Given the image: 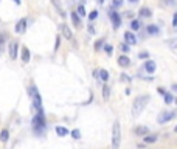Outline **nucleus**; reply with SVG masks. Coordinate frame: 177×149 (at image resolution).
Returning <instances> with one entry per match:
<instances>
[{"mask_svg":"<svg viewBox=\"0 0 177 149\" xmlns=\"http://www.w3.org/2000/svg\"><path fill=\"white\" fill-rule=\"evenodd\" d=\"M112 5H113V8H120L123 5V0H112Z\"/></svg>","mask_w":177,"mask_h":149,"instance_id":"473e14b6","label":"nucleus"},{"mask_svg":"<svg viewBox=\"0 0 177 149\" xmlns=\"http://www.w3.org/2000/svg\"><path fill=\"white\" fill-rule=\"evenodd\" d=\"M33 126H34V130L37 129H44L45 128V120H44V113H37L34 118H33Z\"/></svg>","mask_w":177,"mask_h":149,"instance_id":"20e7f679","label":"nucleus"},{"mask_svg":"<svg viewBox=\"0 0 177 149\" xmlns=\"http://www.w3.org/2000/svg\"><path fill=\"white\" fill-rule=\"evenodd\" d=\"M20 58H22V62H24V64H28V62H30L31 54H30V50L26 48V47H22V50H20Z\"/></svg>","mask_w":177,"mask_h":149,"instance_id":"9d476101","label":"nucleus"},{"mask_svg":"<svg viewBox=\"0 0 177 149\" xmlns=\"http://www.w3.org/2000/svg\"><path fill=\"white\" fill-rule=\"evenodd\" d=\"M121 143V126L120 121H115L112 128V149H120Z\"/></svg>","mask_w":177,"mask_h":149,"instance_id":"f03ea898","label":"nucleus"},{"mask_svg":"<svg viewBox=\"0 0 177 149\" xmlns=\"http://www.w3.org/2000/svg\"><path fill=\"white\" fill-rule=\"evenodd\" d=\"M157 138H158V137L156 134H148V135H145V138H143V140H145V143H156Z\"/></svg>","mask_w":177,"mask_h":149,"instance_id":"6ab92c4d","label":"nucleus"},{"mask_svg":"<svg viewBox=\"0 0 177 149\" xmlns=\"http://www.w3.org/2000/svg\"><path fill=\"white\" fill-rule=\"evenodd\" d=\"M174 99H176V104H177V98H174Z\"/></svg>","mask_w":177,"mask_h":149,"instance_id":"37998d69","label":"nucleus"},{"mask_svg":"<svg viewBox=\"0 0 177 149\" xmlns=\"http://www.w3.org/2000/svg\"><path fill=\"white\" fill-rule=\"evenodd\" d=\"M61 31H62V36L65 37V39H69V41L73 39V33H71V30L69 28V25L62 24V25H61Z\"/></svg>","mask_w":177,"mask_h":149,"instance_id":"1a4fd4ad","label":"nucleus"},{"mask_svg":"<svg viewBox=\"0 0 177 149\" xmlns=\"http://www.w3.org/2000/svg\"><path fill=\"white\" fill-rule=\"evenodd\" d=\"M174 132H177V126H176V128H174Z\"/></svg>","mask_w":177,"mask_h":149,"instance_id":"79ce46f5","label":"nucleus"},{"mask_svg":"<svg viewBox=\"0 0 177 149\" xmlns=\"http://www.w3.org/2000/svg\"><path fill=\"white\" fill-rule=\"evenodd\" d=\"M173 101H174L173 95H171V93H165V103L169 104V103H173Z\"/></svg>","mask_w":177,"mask_h":149,"instance_id":"2f4dec72","label":"nucleus"},{"mask_svg":"<svg viewBox=\"0 0 177 149\" xmlns=\"http://www.w3.org/2000/svg\"><path fill=\"white\" fill-rule=\"evenodd\" d=\"M16 33L17 34H24V33L26 31V19H20L17 24H16Z\"/></svg>","mask_w":177,"mask_h":149,"instance_id":"6e6552de","label":"nucleus"},{"mask_svg":"<svg viewBox=\"0 0 177 149\" xmlns=\"http://www.w3.org/2000/svg\"><path fill=\"white\" fill-rule=\"evenodd\" d=\"M146 31H148V34H151V36H158L160 34V28L157 25H148Z\"/></svg>","mask_w":177,"mask_h":149,"instance_id":"4468645a","label":"nucleus"},{"mask_svg":"<svg viewBox=\"0 0 177 149\" xmlns=\"http://www.w3.org/2000/svg\"><path fill=\"white\" fill-rule=\"evenodd\" d=\"M173 90H176V92H177V84H174V86H173Z\"/></svg>","mask_w":177,"mask_h":149,"instance_id":"ea45409f","label":"nucleus"},{"mask_svg":"<svg viewBox=\"0 0 177 149\" xmlns=\"http://www.w3.org/2000/svg\"><path fill=\"white\" fill-rule=\"evenodd\" d=\"M8 138H9V130L8 129H2V132H0V140L5 143V141H8Z\"/></svg>","mask_w":177,"mask_h":149,"instance_id":"412c9836","label":"nucleus"},{"mask_svg":"<svg viewBox=\"0 0 177 149\" xmlns=\"http://www.w3.org/2000/svg\"><path fill=\"white\" fill-rule=\"evenodd\" d=\"M76 13H78V16H79V17H84V16L87 14V13H86L84 5H79V6H78V9H76Z\"/></svg>","mask_w":177,"mask_h":149,"instance_id":"393cba45","label":"nucleus"},{"mask_svg":"<svg viewBox=\"0 0 177 149\" xmlns=\"http://www.w3.org/2000/svg\"><path fill=\"white\" fill-rule=\"evenodd\" d=\"M138 58H140V59H148V58H149V53L141 51V53H138Z\"/></svg>","mask_w":177,"mask_h":149,"instance_id":"72a5a7b5","label":"nucleus"},{"mask_svg":"<svg viewBox=\"0 0 177 149\" xmlns=\"http://www.w3.org/2000/svg\"><path fill=\"white\" fill-rule=\"evenodd\" d=\"M59 43H61V36L56 37V43H54V51H56V50L59 48Z\"/></svg>","mask_w":177,"mask_h":149,"instance_id":"e433bc0d","label":"nucleus"},{"mask_svg":"<svg viewBox=\"0 0 177 149\" xmlns=\"http://www.w3.org/2000/svg\"><path fill=\"white\" fill-rule=\"evenodd\" d=\"M124 43H128V45H135L137 43V37L134 33H131V31H126L124 33Z\"/></svg>","mask_w":177,"mask_h":149,"instance_id":"0eeeda50","label":"nucleus"},{"mask_svg":"<svg viewBox=\"0 0 177 149\" xmlns=\"http://www.w3.org/2000/svg\"><path fill=\"white\" fill-rule=\"evenodd\" d=\"M118 48H120V50H121V51H123V53H129V51H131L128 43H120V47H118Z\"/></svg>","mask_w":177,"mask_h":149,"instance_id":"c85d7f7f","label":"nucleus"},{"mask_svg":"<svg viewBox=\"0 0 177 149\" xmlns=\"http://www.w3.org/2000/svg\"><path fill=\"white\" fill-rule=\"evenodd\" d=\"M13 2H14L16 5H20V3H22V2H20V0H13Z\"/></svg>","mask_w":177,"mask_h":149,"instance_id":"58836bf2","label":"nucleus"},{"mask_svg":"<svg viewBox=\"0 0 177 149\" xmlns=\"http://www.w3.org/2000/svg\"><path fill=\"white\" fill-rule=\"evenodd\" d=\"M96 17H98V11H96V9H93L92 13L88 14V20H90V22H93V20H95Z\"/></svg>","mask_w":177,"mask_h":149,"instance_id":"c756f323","label":"nucleus"},{"mask_svg":"<svg viewBox=\"0 0 177 149\" xmlns=\"http://www.w3.org/2000/svg\"><path fill=\"white\" fill-rule=\"evenodd\" d=\"M109 98H110V87L107 84H104L103 86V99H104V101H107Z\"/></svg>","mask_w":177,"mask_h":149,"instance_id":"a211bd4d","label":"nucleus"},{"mask_svg":"<svg viewBox=\"0 0 177 149\" xmlns=\"http://www.w3.org/2000/svg\"><path fill=\"white\" fill-rule=\"evenodd\" d=\"M131 28L132 30H140V20H137V19H132L131 20Z\"/></svg>","mask_w":177,"mask_h":149,"instance_id":"b1692460","label":"nucleus"},{"mask_svg":"<svg viewBox=\"0 0 177 149\" xmlns=\"http://www.w3.org/2000/svg\"><path fill=\"white\" fill-rule=\"evenodd\" d=\"M87 31H88V33H90V34H95V26H93V25L90 24V25H88V26H87Z\"/></svg>","mask_w":177,"mask_h":149,"instance_id":"c9c22d12","label":"nucleus"},{"mask_svg":"<svg viewBox=\"0 0 177 149\" xmlns=\"http://www.w3.org/2000/svg\"><path fill=\"white\" fill-rule=\"evenodd\" d=\"M176 3V0H168V5H174Z\"/></svg>","mask_w":177,"mask_h":149,"instance_id":"4c0bfd02","label":"nucleus"},{"mask_svg":"<svg viewBox=\"0 0 177 149\" xmlns=\"http://www.w3.org/2000/svg\"><path fill=\"white\" fill-rule=\"evenodd\" d=\"M56 134L59 135V137H65L69 134V130H67V128H62V126H58L56 128Z\"/></svg>","mask_w":177,"mask_h":149,"instance_id":"4be33fe9","label":"nucleus"},{"mask_svg":"<svg viewBox=\"0 0 177 149\" xmlns=\"http://www.w3.org/2000/svg\"><path fill=\"white\" fill-rule=\"evenodd\" d=\"M5 41H6V34L2 33V34H0V54H2L3 50H5Z\"/></svg>","mask_w":177,"mask_h":149,"instance_id":"5701e85b","label":"nucleus"},{"mask_svg":"<svg viewBox=\"0 0 177 149\" xmlns=\"http://www.w3.org/2000/svg\"><path fill=\"white\" fill-rule=\"evenodd\" d=\"M138 14H140V17H151V16H152V11L149 9L148 6H143V8H140Z\"/></svg>","mask_w":177,"mask_h":149,"instance_id":"dca6fc26","label":"nucleus"},{"mask_svg":"<svg viewBox=\"0 0 177 149\" xmlns=\"http://www.w3.org/2000/svg\"><path fill=\"white\" fill-rule=\"evenodd\" d=\"M109 17H110V20H112L113 30H118L120 26H121V17H120V14L117 13V11H110V13H109Z\"/></svg>","mask_w":177,"mask_h":149,"instance_id":"39448f33","label":"nucleus"},{"mask_svg":"<svg viewBox=\"0 0 177 149\" xmlns=\"http://www.w3.org/2000/svg\"><path fill=\"white\" fill-rule=\"evenodd\" d=\"M98 78L99 79H101V81H104V82H106L107 79H109V71L107 70H98Z\"/></svg>","mask_w":177,"mask_h":149,"instance_id":"f3484780","label":"nucleus"},{"mask_svg":"<svg viewBox=\"0 0 177 149\" xmlns=\"http://www.w3.org/2000/svg\"><path fill=\"white\" fill-rule=\"evenodd\" d=\"M166 45H168L171 50H177V36L173 37V39H169V41H166Z\"/></svg>","mask_w":177,"mask_h":149,"instance_id":"aec40b11","label":"nucleus"},{"mask_svg":"<svg viewBox=\"0 0 177 149\" xmlns=\"http://www.w3.org/2000/svg\"><path fill=\"white\" fill-rule=\"evenodd\" d=\"M104 50H106V54H107V56H110V54L113 53V47L109 45V43H104Z\"/></svg>","mask_w":177,"mask_h":149,"instance_id":"cd10ccee","label":"nucleus"},{"mask_svg":"<svg viewBox=\"0 0 177 149\" xmlns=\"http://www.w3.org/2000/svg\"><path fill=\"white\" fill-rule=\"evenodd\" d=\"M156 68H157V65H156V62H154V61L148 59L146 62H145V70L148 71V73H154V71H156Z\"/></svg>","mask_w":177,"mask_h":149,"instance_id":"9b49d317","label":"nucleus"},{"mask_svg":"<svg viewBox=\"0 0 177 149\" xmlns=\"http://www.w3.org/2000/svg\"><path fill=\"white\" fill-rule=\"evenodd\" d=\"M71 22H73V25L76 28H81L82 24H81V17L78 16V13H71Z\"/></svg>","mask_w":177,"mask_h":149,"instance_id":"2eb2a0df","label":"nucleus"},{"mask_svg":"<svg viewBox=\"0 0 177 149\" xmlns=\"http://www.w3.org/2000/svg\"><path fill=\"white\" fill-rule=\"evenodd\" d=\"M71 137H73L75 140H79L81 138V132L78 129H75V130H71Z\"/></svg>","mask_w":177,"mask_h":149,"instance_id":"7c9ffc66","label":"nucleus"},{"mask_svg":"<svg viewBox=\"0 0 177 149\" xmlns=\"http://www.w3.org/2000/svg\"><path fill=\"white\" fill-rule=\"evenodd\" d=\"M51 2H53V5H54V6H56V9L59 11V14H61V16H65V13H64V9L61 8V5H59V2H58V0H51Z\"/></svg>","mask_w":177,"mask_h":149,"instance_id":"a878e982","label":"nucleus"},{"mask_svg":"<svg viewBox=\"0 0 177 149\" xmlns=\"http://www.w3.org/2000/svg\"><path fill=\"white\" fill-rule=\"evenodd\" d=\"M17 50H19V42L17 41H13V42L9 43V58L13 59V61L17 58Z\"/></svg>","mask_w":177,"mask_h":149,"instance_id":"423d86ee","label":"nucleus"},{"mask_svg":"<svg viewBox=\"0 0 177 149\" xmlns=\"http://www.w3.org/2000/svg\"><path fill=\"white\" fill-rule=\"evenodd\" d=\"M173 28H177V13H174L173 16Z\"/></svg>","mask_w":177,"mask_h":149,"instance_id":"f704fd0d","label":"nucleus"},{"mask_svg":"<svg viewBox=\"0 0 177 149\" xmlns=\"http://www.w3.org/2000/svg\"><path fill=\"white\" fill-rule=\"evenodd\" d=\"M129 2H131V3H137V2H138V0H129Z\"/></svg>","mask_w":177,"mask_h":149,"instance_id":"a19ab883","label":"nucleus"},{"mask_svg":"<svg viewBox=\"0 0 177 149\" xmlns=\"http://www.w3.org/2000/svg\"><path fill=\"white\" fill-rule=\"evenodd\" d=\"M135 134L138 137H145V135L149 134V129L146 128V126H137V128H135Z\"/></svg>","mask_w":177,"mask_h":149,"instance_id":"ddd939ff","label":"nucleus"},{"mask_svg":"<svg viewBox=\"0 0 177 149\" xmlns=\"http://www.w3.org/2000/svg\"><path fill=\"white\" fill-rule=\"evenodd\" d=\"M118 65H120V67H123V68L129 67V65H131V59H129L128 56H124V54H123V56H120V58H118Z\"/></svg>","mask_w":177,"mask_h":149,"instance_id":"f8f14e48","label":"nucleus"},{"mask_svg":"<svg viewBox=\"0 0 177 149\" xmlns=\"http://www.w3.org/2000/svg\"><path fill=\"white\" fill-rule=\"evenodd\" d=\"M148 103H149V95L138 96L134 101V104H132V117H134V118L140 117V113L145 110V107L148 106Z\"/></svg>","mask_w":177,"mask_h":149,"instance_id":"f257e3e1","label":"nucleus"},{"mask_svg":"<svg viewBox=\"0 0 177 149\" xmlns=\"http://www.w3.org/2000/svg\"><path fill=\"white\" fill-rule=\"evenodd\" d=\"M103 47H104V39H98V41L95 42V50H96V51H99Z\"/></svg>","mask_w":177,"mask_h":149,"instance_id":"bb28decb","label":"nucleus"},{"mask_svg":"<svg viewBox=\"0 0 177 149\" xmlns=\"http://www.w3.org/2000/svg\"><path fill=\"white\" fill-rule=\"evenodd\" d=\"M174 117H177V110H166V112H162L158 115V124H165V123H168V121H171Z\"/></svg>","mask_w":177,"mask_h":149,"instance_id":"7ed1b4c3","label":"nucleus"}]
</instances>
